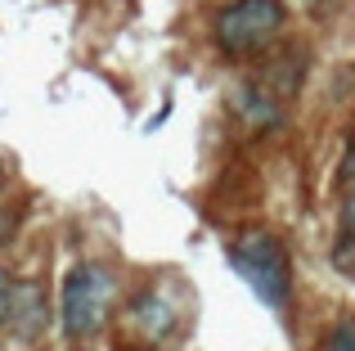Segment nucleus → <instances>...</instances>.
<instances>
[{
  "mask_svg": "<svg viewBox=\"0 0 355 351\" xmlns=\"http://www.w3.org/2000/svg\"><path fill=\"white\" fill-rule=\"evenodd\" d=\"M130 325L148 338V343H162L175 334V293L171 284H148L135 302H130Z\"/></svg>",
  "mask_w": 355,
  "mask_h": 351,
  "instance_id": "20e7f679",
  "label": "nucleus"
},
{
  "mask_svg": "<svg viewBox=\"0 0 355 351\" xmlns=\"http://www.w3.org/2000/svg\"><path fill=\"white\" fill-rule=\"evenodd\" d=\"M342 180H347V185H355V144L347 149V162H342Z\"/></svg>",
  "mask_w": 355,
  "mask_h": 351,
  "instance_id": "f8f14e48",
  "label": "nucleus"
},
{
  "mask_svg": "<svg viewBox=\"0 0 355 351\" xmlns=\"http://www.w3.org/2000/svg\"><path fill=\"white\" fill-rule=\"evenodd\" d=\"M9 302H14V280L0 271V325H9Z\"/></svg>",
  "mask_w": 355,
  "mask_h": 351,
  "instance_id": "1a4fd4ad",
  "label": "nucleus"
},
{
  "mask_svg": "<svg viewBox=\"0 0 355 351\" xmlns=\"http://www.w3.org/2000/svg\"><path fill=\"white\" fill-rule=\"evenodd\" d=\"M257 81L270 90V95H279V99H293L297 90H302V81H306V50H302V45H288V50L270 54V59L261 63Z\"/></svg>",
  "mask_w": 355,
  "mask_h": 351,
  "instance_id": "0eeeda50",
  "label": "nucleus"
},
{
  "mask_svg": "<svg viewBox=\"0 0 355 351\" xmlns=\"http://www.w3.org/2000/svg\"><path fill=\"white\" fill-rule=\"evenodd\" d=\"M302 5H306V9H315V14H324V9H333L338 0H302Z\"/></svg>",
  "mask_w": 355,
  "mask_h": 351,
  "instance_id": "ddd939ff",
  "label": "nucleus"
},
{
  "mask_svg": "<svg viewBox=\"0 0 355 351\" xmlns=\"http://www.w3.org/2000/svg\"><path fill=\"white\" fill-rule=\"evenodd\" d=\"M9 325L23 343H36L50 325V302H45V284H14V302H9Z\"/></svg>",
  "mask_w": 355,
  "mask_h": 351,
  "instance_id": "423d86ee",
  "label": "nucleus"
},
{
  "mask_svg": "<svg viewBox=\"0 0 355 351\" xmlns=\"http://www.w3.org/2000/svg\"><path fill=\"white\" fill-rule=\"evenodd\" d=\"M230 104H234V113L243 117V126H252V131H275V126H284V99L270 95L257 77L234 86Z\"/></svg>",
  "mask_w": 355,
  "mask_h": 351,
  "instance_id": "39448f33",
  "label": "nucleus"
},
{
  "mask_svg": "<svg viewBox=\"0 0 355 351\" xmlns=\"http://www.w3.org/2000/svg\"><path fill=\"white\" fill-rule=\"evenodd\" d=\"M230 266L275 316L288 311V302H293V262H288L284 239H275L270 230H243L230 243Z\"/></svg>",
  "mask_w": 355,
  "mask_h": 351,
  "instance_id": "f257e3e1",
  "label": "nucleus"
},
{
  "mask_svg": "<svg viewBox=\"0 0 355 351\" xmlns=\"http://www.w3.org/2000/svg\"><path fill=\"white\" fill-rule=\"evenodd\" d=\"M0 189H5V176H0Z\"/></svg>",
  "mask_w": 355,
  "mask_h": 351,
  "instance_id": "4468645a",
  "label": "nucleus"
},
{
  "mask_svg": "<svg viewBox=\"0 0 355 351\" xmlns=\"http://www.w3.org/2000/svg\"><path fill=\"white\" fill-rule=\"evenodd\" d=\"M14 225H18V216H14V212H0V243H5V239L14 234Z\"/></svg>",
  "mask_w": 355,
  "mask_h": 351,
  "instance_id": "9b49d317",
  "label": "nucleus"
},
{
  "mask_svg": "<svg viewBox=\"0 0 355 351\" xmlns=\"http://www.w3.org/2000/svg\"><path fill=\"white\" fill-rule=\"evenodd\" d=\"M320 351H355V316L338 320V325L329 329V338H324Z\"/></svg>",
  "mask_w": 355,
  "mask_h": 351,
  "instance_id": "6e6552de",
  "label": "nucleus"
},
{
  "mask_svg": "<svg viewBox=\"0 0 355 351\" xmlns=\"http://www.w3.org/2000/svg\"><path fill=\"white\" fill-rule=\"evenodd\" d=\"M117 298V275L108 266H72L63 275V293H59V325L68 338H90L99 325L108 320Z\"/></svg>",
  "mask_w": 355,
  "mask_h": 351,
  "instance_id": "7ed1b4c3",
  "label": "nucleus"
},
{
  "mask_svg": "<svg viewBox=\"0 0 355 351\" xmlns=\"http://www.w3.org/2000/svg\"><path fill=\"white\" fill-rule=\"evenodd\" d=\"M284 23H288L284 0H230L211 18V41L230 59H252L279 41Z\"/></svg>",
  "mask_w": 355,
  "mask_h": 351,
  "instance_id": "f03ea898",
  "label": "nucleus"
},
{
  "mask_svg": "<svg viewBox=\"0 0 355 351\" xmlns=\"http://www.w3.org/2000/svg\"><path fill=\"white\" fill-rule=\"evenodd\" d=\"M342 234H347V239H355V185H351L347 203H342Z\"/></svg>",
  "mask_w": 355,
  "mask_h": 351,
  "instance_id": "9d476101",
  "label": "nucleus"
}]
</instances>
